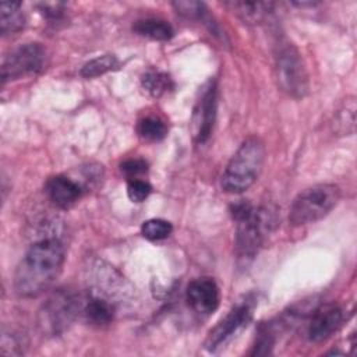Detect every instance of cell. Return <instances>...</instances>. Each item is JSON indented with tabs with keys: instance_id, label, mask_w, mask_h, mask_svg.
<instances>
[{
	"instance_id": "17",
	"label": "cell",
	"mask_w": 357,
	"mask_h": 357,
	"mask_svg": "<svg viewBox=\"0 0 357 357\" xmlns=\"http://www.w3.org/2000/svg\"><path fill=\"white\" fill-rule=\"evenodd\" d=\"M137 131L139 137L149 142H156L167 135L166 123L155 116H146L138 121Z\"/></svg>"
},
{
	"instance_id": "9",
	"label": "cell",
	"mask_w": 357,
	"mask_h": 357,
	"mask_svg": "<svg viewBox=\"0 0 357 357\" xmlns=\"http://www.w3.org/2000/svg\"><path fill=\"white\" fill-rule=\"evenodd\" d=\"M218 106L216 84L209 81L197 100L192 112V135L197 142H205L212 132Z\"/></svg>"
},
{
	"instance_id": "18",
	"label": "cell",
	"mask_w": 357,
	"mask_h": 357,
	"mask_svg": "<svg viewBox=\"0 0 357 357\" xmlns=\"http://www.w3.org/2000/svg\"><path fill=\"white\" fill-rule=\"evenodd\" d=\"M142 85L152 96L159 98L173 88V81L166 73L151 70L144 74Z\"/></svg>"
},
{
	"instance_id": "1",
	"label": "cell",
	"mask_w": 357,
	"mask_h": 357,
	"mask_svg": "<svg viewBox=\"0 0 357 357\" xmlns=\"http://www.w3.org/2000/svg\"><path fill=\"white\" fill-rule=\"evenodd\" d=\"M64 264V245L56 237L36 241L25 252L14 273V290L31 298L47 290L60 275Z\"/></svg>"
},
{
	"instance_id": "22",
	"label": "cell",
	"mask_w": 357,
	"mask_h": 357,
	"mask_svg": "<svg viewBox=\"0 0 357 357\" xmlns=\"http://www.w3.org/2000/svg\"><path fill=\"white\" fill-rule=\"evenodd\" d=\"M273 343H275V337H273V333H272L271 328L269 326H262L251 354H258V356L269 354L271 349L273 347Z\"/></svg>"
},
{
	"instance_id": "4",
	"label": "cell",
	"mask_w": 357,
	"mask_h": 357,
	"mask_svg": "<svg viewBox=\"0 0 357 357\" xmlns=\"http://www.w3.org/2000/svg\"><path fill=\"white\" fill-rule=\"evenodd\" d=\"M340 190L335 184H317L301 191L293 201L289 220L293 226L314 223L325 218L339 202Z\"/></svg>"
},
{
	"instance_id": "6",
	"label": "cell",
	"mask_w": 357,
	"mask_h": 357,
	"mask_svg": "<svg viewBox=\"0 0 357 357\" xmlns=\"http://www.w3.org/2000/svg\"><path fill=\"white\" fill-rule=\"evenodd\" d=\"M275 63L282 91L293 98H303L308 91V75L298 50L290 42H280Z\"/></svg>"
},
{
	"instance_id": "10",
	"label": "cell",
	"mask_w": 357,
	"mask_h": 357,
	"mask_svg": "<svg viewBox=\"0 0 357 357\" xmlns=\"http://www.w3.org/2000/svg\"><path fill=\"white\" fill-rule=\"evenodd\" d=\"M188 305L198 314H212L220 303V291L216 282L211 278H198L190 282L185 290Z\"/></svg>"
},
{
	"instance_id": "15",
	"label": "cell",
	"mask_w": 357,
	"mask_h": 357,
	"mask_svg": "<svg viewBox=\"0 0 357 357\" xmlns=\"http://www.w3.org/2000/svg\"><path fill=\"white\" fill-rule=\"evenodd\" d=\"M134 31L152 40H169L174 35L173 26L159 18H144L134 24Z\"/></svg>"
},
{
	"instance_id": "5",
	"label": "cell",
	"mask_w": 357,
	"mask_h": 357,
	"mask_svg": "<svg viewBox=\"0 0 357 357\" xmlns=\"http://www.w3.org/2000/svg\"><path fill=\"white\" fill-rule=\"evenodd\" d=\"M82 300L68 289L56 290L40 307L38 317L40 331L50 336L63 333L81 312Z\"/></svg>"
},
{
	"instance_id": "12",
	"label": "cell",
	"mask_w": 357,
	"mask_h": 357,
	"mask_svg": "<svg viewBox=\"0 0 357 357\" xmlns=\"http://www.w3.org/2000/svg\"><path fill=\"white\" fill-rule=\"evenodd\" d=\"M46 192L59 208H70L81 197V187L67 176L57 174L47 180Z\"/></svg>"
},
{
	"instance_id": "20",
	"label": "cell",
	"mask_w": 357,
	"mask_h": 357,
	"mask_svg": "<svg viewBox=\"0 0 357 357\" xmlns=\"http://www.w3.org/2000/svg\"><path fill=\"white\" fill-rule=\"evenodd\" d=\"M172 230H173L172 225L163 219H149L144 222L141 226L142 236L152 241H158L169 237Z\"/></svg>"
},
{
	"instance_id": "23",
	"label": "cell",
	"mask_w": 357,
	"mask_h": 357,
	"mask_svg": "<svg viewBox=\"0 0 357 357\" xmlns=\"http://www.w3.org/2000/svg\"><path fill=\"white\" fill-rule=\"evenodd\" d=\"M120 170L128 180H132L148 170V163L144 159H128L120 165Z\"/></svg>"
},
{
	"instance_id": "3",
	"label": "cell",
	"mask_w": 357,
	"mask_h": 357,
	"mask_svg": "<svg viewBox=\"0 0 357 357\" xmlns=\"http://www.w3.org/2000/svg\"><path fill=\"white\" fill-rule=\"evenodd\" d=\"M265 162V145L258 137L247 138L222 174V188L231 194L248 190L259 177Z\"/></svg>"
},
{
	"instance_id": "13",
	"label": "cell",
	"mask_w": 357,
	"mask_h": 357,
	"mask_svg": "<svg viewBox=\"0 0 357 357\" xmlns=\"http://www.w3.org/2000/svg\"><path fill=\"white\" fill-rule=\"evenodd\" d=\"M81 312L85 318L98 326L107 325L114 318V305L102 294H89L82 300Z\"/></svg>"
},
{
	"instance_id": "2",
	"label": "cell",
	"mask_w": 357,
	"mask_h": 357,
	"mask_svg": "<svg viewBox=\"0 0 357 357\" xmlns=\"http://www.w3.org/2000/svg\"><path fill=\"white\" fill-rule=\"evenodd\" d=\"M231 213L237 222L236 252L240 261L247 262L257 255L273 227L275 215L269 208H257L245 201L234 204Z\"/></svg>"
},
{
	"instance_id": "14",
	"label": "cell",
	"mask_w": 357,
	"mask_h": 357,
	"mask_svg": "<svg viewBox=\"0 0 357 357\" xmlns=\"http://www.w3.org/2000/svg\"><path fill=\"white\" fill-rule=\"evenodd\" d=\"M226 6L244 22L259 24L272 11L269 1H227Z\"/></svg>"
},
{
	"instance_id": "21",
	"label": "cell",
	"mask_w": 357,
	"mask_h": 357,
	"mask_svg": "<svg viewBox=\"0 0 357 357\" xmlns=\"http://www.w3.org/2000/svg\"><path fill=\"white\" fill-rule=\"evenodd\" d=\"M152 191V187L148 181L141 178H132L127 183V195L132 202L145 201Z\"/></svg>"
},
{
	"instance_id": "7",
	"label": "cell",
	"mask_w": 357,
	"mask_h": 357,
	"mask_svg": "<svg viewBox=\"0 0 357 357\" xmlns=\"http://www.w3.org/2000/svg\"><path fill=\"white\" fill-rule=\"evenodd\" d=\"M255 308V300L245 297L237 303L226 317L218 322V325L208 333L205 340V349L208 351H215L229 340H231L238 332H241L252 318Z\"/></svg>"
},
{
	"instance_id": "8",
	"label": "cell",
	"mask_w": 357,
	"mask_h": 357,
	"mask_svg": "<svg viewBox=\"0 0 357 357\" xmlns=\"http://www.w3.org/2000/svg\"><path fill=\"white\" fill-rule=\"evenodd\" d=\"M46 61V52L39 43H25L7 54L1 64V81L39 73Z\"/></svg>"
},
{
	"instance_id": "16",
	"label": "cell",
	"mask_w": 357,
	"mask_h": 357,
	"mask_svg": "<svg viewBox=\"0 0 357 357\" xmlns=\"http://www.w3.org/2000/svg\"><path fill=\"white\" fill-rule=\"evenodd\" d=\"M21 3H1L0 4V29L1 33L17 32L24 28L25 18L20 11Z\"/></svg>"
},
{
	"instance_id": "19",
	"label": "cell",
	"mask_w": 357,
	"mask_h": 357,
	"mask_svg": "<svg viewBox=\"0 0 357 357\" xmlns=\"http://www.w3.org/2000/svg\"><path fill=\"white\" fill-rule=\"evenodd\" d=\"M117 68H119V60L113 54H103L84 64V67L81 68V75L85 78H93Z\"/></svg>"
},
{
	"instance_id": "11",
	"label": "cell",
	"mask_w": 357,
	"mask_h": 357,
	"mask_svg": "<svg viewBox=\"0 0 357 357\" xmlns=\"http://www.w3.org/2000/svg\"><path fill=\"white\" fill-rule=\"evenodd\" d=\"M343 322V311L339 305L326 304L315 310L308 324V339L311 342H324L331 337Z\"/></svg>"
}]
</instances>
